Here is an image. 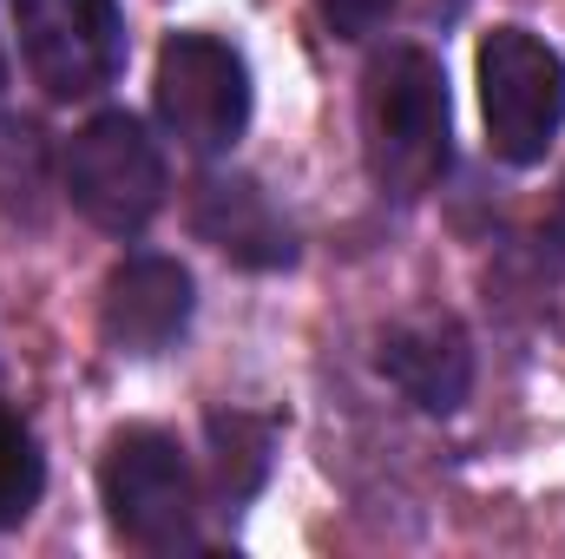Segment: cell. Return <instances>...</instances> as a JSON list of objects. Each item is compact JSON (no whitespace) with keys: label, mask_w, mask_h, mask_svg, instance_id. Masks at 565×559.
Here are the masks:
<instances>
[{"label":"cell","mask_w":565,"mask_h":559,"mask_svg":"<svg viewBox=\"0 0 565 559\" xmlns=\"http://www.w3.org/2000/svg\"><path fill=\"white\" fill-rule=\"evenodd\" d=\"M447 73L427 46H388L362 80V151L388 198H422L447 171Z\"/></svg>","instance_id":"1"},{"label":"cell","mask_w":565,"mask_h":559,"mask_svg":"<svg viewBox=\"0 0 565 559\" xmlns=\"http://www.w3.org/2000/svg\"><path fill=\"white\" fill-rule=\"evenodd\" d=\"M99 500L126 547L178 553L198 547V481L164 428H119L99 454Z\"/></svg>","instance_id":"2"},{"label":"cell","mask_w":565,"mask_h":559,"mask_svg":"<svg viewBox=\"0 0 565 559\" xmlns=\"http://www.w3.org/2000/svg\"><path fill=\"white\" fill-rule=\"evenodd\" d=\"M480 113L493 158L540 165L565 126V60L526 27H493L480 40Z\"/></svg>","instance_id":"3"},{"label":"cell","mask_w":565,"mask_h":559,"mask_svg":"<svg viewBox=\"0 0 565 559\" xmlns=\"http://www.w3.org/2000/svg\"><path fill=\"white\" fill-rule=\"evenodd\" d=\"M73 211L106 238H139L164 204V158L132 113H99L66 145L60 171Z\"/></svg>","instance_id":"4"},{"label":"cell","mask_w":565,"mask_h":559,"mask_svg":"<svg viewBox=\"0 0 565 559\" xmlns=\"http://www.w3.org/2000/svg\"><path fill=\"white\" fill-rule=\"evenodd\" d=\"M13 40L46 99H93L126 66L119 0H13Z\"/></svg>","instance_id":"5"},{"label":"cell","mask_w":565,"mask_h":559,"mask_svg":"<svg viewBox=\"0 0 565 559\" xmlns=\"http://www.w3.org/2000/svg\"><path fill=\"white\" fill-rule=\"evenodd\" d=\"M158 119L164 133L198 151L217 158L244 139L250 126V66L237 46L211 40V33H171L158 53Z\"/></svg>","instance_id":"6"},{"label":"cell","mask_w":565,"mask_h":559,"mask_svg":"<svg viewBox=\"0 0 565 559\" xmlns=\"http://www.w3.org/2000/svg\"><path fill=\"white\" fill-rule=\"evenodd\" d=\"M191 271L178 257H126L113 277H106V296H99V329L119 356H164L184 323H191Z\"/></svg>","instance_id":"7"},{"label":"cell","mask_w":565,"mask_h":559,"mask_svg":"<svg viewBox=\"0 0 565 559\" xmlns=\"http://www.w3.org/2000/svg\"><path fill=\"white\" fill-rule=\"evenodd\" d=\"M191 224L211 251H224L237 271H289L296 264V231L277 204L264 198V184L250 178H204L198 198H191Z\"/></svg>","instance_id":"8"},{"label":"cell","mask_w":565,"mask_h":559,"mask_svg":"<svg viewBox=\"0 0 565 559\" xmlns=\"http://www.w3.org/2000/svg\"><path fill=\"white\" fill-rule=\"evenodd\" d=\"M382 376L427 415H454L473 389V349L467 329L447 316H415L382 336Z\"/></svg>","instance_id":"9"},{"label":"cell","mask_w":565,"mask_h":559,"mask_svg":"<svg viewBox=\"0 0 565 559\" xmlns=\"http://www.w3.org/2000/svg\"><path fill=\"white\" fill-rule=\"evenodd\" d=\"M204 434H211V494H217V507H244L270 474L277 428L244 415V409H217L204 421Z\"/></svg>","instance_id":"10"},{"label":"cell","mask_w":565,"mask_h":559,"mask_svg":"<svg viewBox=\"0 0 565 559\" xmlns=\"http://www.w3.org/2000/svg\"><path fill=\"white\" fill-rule=\"evenodd\" d=\"M40 487H46V461L33 447V428L0 402V534L40 507Z\"/></svg>","instance_id":"11"},{"label":"cell","mask_w":565,"mask_h":559,"mask_svg":"<svg viewBox=\"0 0 565 559\" xmlns=\"http://www.w3.org/2000/svg\"><path fill=\"white\" fill-rule=\"evenodd\" d=\"M322 7V20L342 33V40H369L388 13H395V0H316Z\"/></svg>","instance_id":"12"},{"label":"cell","mask_w":565,"mask_h":559,"mask_svg":"<svg viewBox=\"0 0 565 559\" xmlns=\"http://www.w3.org/2000/svg\"><path fill=\"white\" fill-rule=\"evenodd\" d=\"M0 99H7V60H0Z\"/></svg>","instance_id":"13"}]
</instances>
